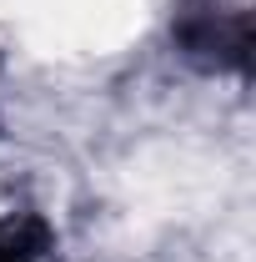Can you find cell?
Segmentation results:
<instances>
[{"label":"cell","instance_id":"obj_1","mask_svg":"<svg viewBox=\"0 0 256 262\" xmlns=\"http://www.w3.org/2000/svg\"><path fill=\"white\" fill-rule=\"evenodd\" d=\"M0 262H31V247L20 237H10V242H0Z\"/></svg>","mask_w":256,"mask_h":262}]
</instances>
